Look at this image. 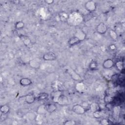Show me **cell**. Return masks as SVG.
<instances>
[{"label": "cell", "instance_id": "cell-26", "mask_svg": "<svg viewBox=\"0 0 125 125\" xmlns=\"http://www.w3.org/2000/svg\"><path fill=\"white\" fill-rule=\"evenodd\" d=\"M63 124L65 125H76V123L73 121H66L63 123Z\"/></svg>", "mask_w": 125, "mask_h": 125}, {"label": "cell", "instance_id": "cell-16", "mask_svg": "<svg viewBox=\"0 0 125 125\" xmlns=\"http://www.w3.org/2000/svg\"><path fill=\"white\" fill-rule=\"evenodd\" d=\"M108 34L110 38L112 39V41H115L117 40L118 38V34L115 30L113 29H110L108 32Z\"/></svg>", "mask_w": 125, "mask_h": 125}, {"label": "cell", "instance_id": "cell-10", "mask_svg": "<svg viewBox=\"0 0 125 125\" xmlns=\"http://www.w3.org/2000/svg\"><path fill=\"white\" fill-rule=\"evenodd\" d=\"M24 98L25 102L28 104L33 103L36 99V97H35V96L32 94H28L26 95Z\"/></svg>", "mask_w": 125, "mask_h": 125}, {"label": "cell", "instance_id": "cell-9", "mask_svg": "<svg viewBox=\"0 0 125 125\" xmlns=\"http://www.w3.org/2000/svg\"><path fill=\"white\" fill-rule=\"evenodd\" d=\"M74 36L76 37V38H77L80 41H81V42L83 41L85 38H86V34L82 30H78L77 31L75 34H74Z\"/></svg>", "mask_w": 125, "mask_h": 125}, {"label": "cell", "instance_id": "cell-14", "mask_svg": "<svg viewBox=\"0 0 125 125\" xmlns=\"http://www.w3.org/2000/svg\"><path fill=\"white\" fill-rule=\"evenodd\" d=\"M30 66L34 69H38L40 67V62L35 59H32L29 62Z\"/></svg>", "mask_w": 125, "mask_h": 125}, {"label": "cell", "instance_id": "cell-7", "mask_svg": "<svg viewBox=\"0 0 125 125\" xmlns=\"http://www.w3.org/2000/svg\"><path fill=\"white\" fill-rule=\"evenodd\" d=\"M44 107L46 112L49 113H52L55 111L57 108L56 104L52 103H49L45 104Z\"/></svg>", "mask_w": 125, "mask_h": 125}, {"label": "cell", "instance_id": "cell-1", "mask_svg": "<svg viewBox=\"0 0 125 125\" xmlns=\"http://www.w3.org/2000/svg\"><path fill=\"white\" fill-rule=\"evenodd\" d=\"M84 8L86 11L90 13L94 12L97 8V5L96 2L93 0H87L86 1L84 5Z\"/></svg>", "mask_w": 125, "mask_h": 125}, {"label": "cell", "instance_id": "cell-23", "mask_svg": "<svg viewBox=\"0 0 125 125\" xmlns=\"http://www.w3.org/2000/svg\"><path fill=\"white\" fill-rule=\"evenodd\" d=\"M24 26V23L22 21H17L15 25V27L16 29L18 30H20L23 28Z\"/></svg>", "mask_w": 125, "mask_h": 125}, {"label": "cell", "instance_id": "cell-12", "mask_svg": "<svg viewBox=\"0 0 125 125\" xmlns=\"http://www.w3.org/2000/svg\"><path fill=\"white\" fill-rule=\"evenodd\" d=\"M20 38H21V40L22 41V42L23 43L25 46L28 47L31 44V40L28 36L25 35H21L20 36Z\"/></svg>", "mask_w": 125, "mask_h": 125}, {"label": "cell", "instance_id": "cell-28", "mask_svg": "<svg viewBox=\"0 0 125 125\" xmlns=\"http://www.w3.org/2000/svg\"><path fill=\"white\" fill-rule=\"evenodd\" d=\"M53 0H44V2L47 4H52L54 2Z\"/></svg>", "mask_w": 125, "mask_h": 125}, {"label": "cell", "instance_id": "cell-17", "mask_svg": "<svg viewBox=\"0 0 125 125\" xmlns=\"http://www.w3.org/2000/svg\"><path fill=\"white\" fill-rule=\"evenodd\" d=\"M89 109L91 111H92L93 112H94L96 111H98L101 109V108L98 104L96 103H93L89 105Z\"/></svg>", "mask_w": 125, "mask_h": 125}, {"label": "cell", "instance_id": "cell-3", "mask_svg": "<svg viewBox=\"0 0 125 125\" xmlns=\"http://www.w3.org/2000/svg\"><path fill=\"white\" fill-rule=\"evenodd\" d=\"M53 101L60 105H65L68 103V100L66 96L62 94L59 97L52 99Z\"/></svg>", "mask_w": 125, "mask_h": 125}, {"label": "cell", "instance_id": "cell-27", "mask_svg": "<svg viewBox=\"0 0 125 125\" xmlns=\"http://www.w3.org/2000/svg\"><path fill=\"white\" fill-rule=\"evenodd\" d=\"M100 123H101V124L103 125H106L109 124V122H108V120H107L106 119H104V118H103L101 120Z\"/></svg>", "mask_w": 125, "mask_h": 125}, {"label": "cell", "instance_id": "cell-29", "mask_svg": "<svg viewBox=\"0 0 125 125\" xmlns=\"http://www.w3.org/2000/svg\"><path fill=\"white\" fill-rule=\"evenodd\" d=\"M116 48V46L114 45V44H111V45H110V46H109V48L111 49V50H114L115 48Z\"/></svg>", "mask_w": 125, "mask_h": 125}, {"label": "cell", "instance_id": "cell-11", "mask_svg": "<svg viewBox=\"0 0 125 125\" xmlns=\"http://www.w3.org/2000/svg\"><path fill=\"white\" fill-rule=\"evenodd\" d=\"M81 42L77 38L75 37L74 36L71 38H70L68 41V44L69 46H74L76 44H79Z\"/></svg>", "mask_w": 125, "mask_h": 125}, {"label": "cell", "instance_id": "cell-22", "mask_svg": "<svg viewBox=\"0 0 125 125\" xmlns=\"http://www.w3.org/2000/svg\"><path fill=\"white\" fill-rule=\"evenodd\" d=\"M98 63L97 62H96L95 61H92L89 65V68L90 70H95L97 66H98Z\"/></svg>", "mask_w": 125, "mask_h": 125}, {"label": "cell", "instance_id": "cell-5", "mask_svg": "<svg viewBox=\"0 0 125 125\" xmlns=\"http://www.w3.org/2000/svg\"><path fill=\"white\" fill-rule=\"evenodd\" d=\"M42 59L45 61H54L57 59L56 55L52 51H49L43 54Z\"/></svg>", "mask_w": 125, "mask_h": 125}, {"label": "cell", "instance_id": "cell-4", "mask_svg": "<svg viewBox=\"0 0 125 125\" xmlns=\"http://www.w3.org/2000/svg\"><path fill=\"white\" fill-rule=\"evenodd\" d=\"M96 32L101 35L104 34L108 30L107 26L103 22H100L96 26Z\"/></svg>", "mask_w": 125, "mask_h": 125}, {"label": "cell", "instance_id": "cell-8", "mask_svg": "<svg viewBox=\"0 0 125 125\" xmlns=\"http://www.w3.org/2000/svg\"><path fill=\"white\" fill-rule=\"evenodd\" d=\"M59 17L61 21L65 22L69 19V15L65 11H61L59 13Z\"/></svg>", "mask_w": 125, "mask_h": 125}, {"label": "cell", "instance_id": "cell-15", "mask_svg": "<svg viewBox=\"0 0 125 125\" xmlns=\"http://www.w3.org/2000/svg\"><path fill=\"white\" fill-rule=\"evenodd\" d=\"M105 114V112L104 110L101 109L98 111L93 112V116L95 118L99 119L103 117Z\"/></svg>", "mask_w": 125, "mask_h": 125}, {"label": "cell", "instance_id": "cell-20", "mask_svg": "<svg viewBox=\"0 0 125 125\" xmlns=\"http://www.w3.org/2000/svg\"><path fill=\"white\" fill-rule=\"evenodd\" d=\"M115 65L116 66L117 69L122 71L124 69V62L122 61H118L115 63Z\"/></svg>", "mask_w": 125, "mask_h": 125}, {"label": "cell", "instance_id": "cell-19", "mask_svg": "<svg viewBox=\"0 0 125 125\" xmlns=\"http://www.w3.org/2000/svg\"><path fill=\"white\" fill-rule=\"evenodd\" d=\"M49 96V95L48 93H42L41 94H40L37 97L36 99H37V100L38 101H41V100H44L48 98Z\"/></svg>", "mask_w": 125, "mask_h": 125}, {"label": "cell", "instance_id": "cell-21", "mask_svg": "<svg viewBox=\"0 0 125 125\" xmlns=\"http://www.w3.org/2000/svg\"><path fill=\"white\" fill-rule=\"evenodd\" d=\"M113 101V98L109 95L106 94L104 97V102L106 104H109Z\"/></svg>", "mask_w": 125, "mask_h": 125}, {"label": "cell", "instance_id": "cell-13", "mask_svg": "<svg viewBox=\"0 0 125 125\" xmlns=\"http://www.w3.org/2000/svg\"><path fill=\"white\" fill-rule=\"evenodd\" d=\"M32 81L31 79L28 78H21L20 80V84L23 86L30 85L32 83Z\"/></svg>", "mask_w": 125, "mask_h": 125}, {"label": "cell", "instance_id": "cell-18", "mask_svg": "<svg viewBox=\"0 0 125 125\" xmlns=\"http://www.w3.org/2000/svg\"><path fill=\"white\" fill-rule=\"evenodd\" d=\"M0 111L3 114H7L10 111V107L7 104H3L0 106Z\"/></svg>", "mask_w": 125, "mask_h": 125}, {"label": "cell", "instance_id": "cell-2", "mask_svg": "<svg viewBox=\"0 0 125 125\" xmlns=\"http://www.w3.org/2000/svg\"><path fill=\"white\" fill-rule=\"evenodd\" d=\"M72 110L73 112L78 115L83 114L85 111V108L81 104H74L72 108Z\"/></svg>", "mask_w": 125, "mask_h": 125}, {"label": "cell", "instance_id": "cell-24", "mask_svg": "<svg viewBox=\"0 0 125 125\" xmlns=\"http://www.w3.org/2000/svg\"><path fill=\"white\" fill-rule=\"evenodd\" d=\"M37 112L39 114H43L45 112H47L45 107H44V105H41L40 106L38 107Z\"/></svg>", "mask_w": 125, "mask_h": 125}, {"label": "cell", "instance_id": "cell-25", "mask_svg": "<svg viewBox=\"0 0 125 125\" xmlns=\"http://www.w3.org/2000/svg\"><path fill=\"white\" fill-rule=\"evenodd\" d=\"M62 94V92L60 90H57V91H54L52 93V99L56 98L58 97H59L60 95H61Z\"/></svg>", "mask_w": 125, "mask_h": 125}, {"label": "cell", "instance_id": "cell-6", "mask_svg": "<svg viewBox=\"0 0 125 125\" xmlns=\"http://www.w3.org/2000/svg\"><path fill=\"white\" fill-rule=\"evenodd\" d=\"M115 65L114 61L111 59H107L105 60L103 63V67L106 69L112 68Z\"/></svg>", "mask_w": 125, "mask_h": 125}]
</instances>
